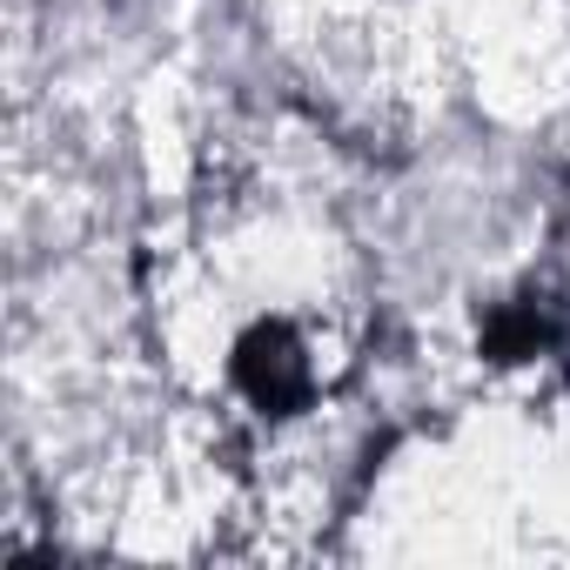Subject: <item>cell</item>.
<instances>
[{
  "mask_svg": "<svg viewBox=\"0 0 570 570\" xmlns=\"http://www.w3.org/2000/svg\"><path fill=\"white\" fill-rule=\"evenodd\" d=\"M235 383H242V396H248L255 410H268V416H289L296 403H309L316 370H309L303 336L282 323V316L255 323V330L235 343Z\"/></svg>",
  "mask_w": 570,
  "mask_h": 570,
  "instance_id": "obj_1",
  "label": "cell"
},
{
  "mask_svg": "<svg viewBox=\"0 0 570 570\" xmlns=\"http://www.w3.org/2000/svg\"><path fill=\"white\" fill-rule=\"evenodd\" d=\"M570 330H563V303H543V296H517L490 316L483 330V350L497 363H517V356H537V350H557Z\"/></svg>",
  "mask_w": 570,
  "mask_h": 570,
  "instance_id": "obj_2",
  "label": "cell"
}]
</instances>
